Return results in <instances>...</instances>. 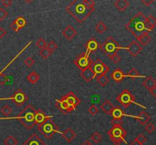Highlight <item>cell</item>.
<instances>
[{"mask_svg": "<svg viewBox=\"0 0 156 145\" xmlns=\"http://www.w3.org/2000/svg\"><path fill=\"white\" fill-rule=\"evenodd\" d=\"M95 5L94 0H73L66 10L77 22L82 24L95 11Z\"/></svg>", "mask_w": 156, "mask_h": 145, "instance_id": "6da1fadb", "label": "cell"}, {"mask_svg": "<svg viewBox=\"0 0 156 145\" xmlns=\"http://www.w3.org/2000/svg\"><path fill=\"white\" fill-rule=\"evenodd\" d=\"M146 17L143 12H139L125 24V28L137 38L142 33L148 32L146 25Z\"/></svg>", "mask_w": 156, "mask_h": 145, "instance_id": "7a4b0ae2", "label": "cell"}, {"mask_svg": "<svg viewBox=\"0 0 156 145\" xmlns=\"http://www.w3.org/2000/svg\"><path fill=\"white\" fill-rule=\"evenodd\" d=\"M35 109L30 104L27 105L22 111L20 112L16 117H11V118H0V120L2 119H18L20 123L25 127L27 130H31L35 126L34 115Z\"/></svg>", "mask_w": 156, "mask_h": 145, "instance_id": "3957f363", "label": "cell"}, {"mask_svg": "<svg viewBox=\"0 0 156 145\" xmlns=\"http://www.w3.org/2000/svg\"><path fill=\"white\" fill-rule=\"evenodd\" d=\"M108 135L111 142L114 143L115 145H120L122 142H125L126 144L125 138L127 135V132L123 129L121 124L114 125L113 127L108 132Z\"/></svg>", "mask_w": 156, "mask_h": 145, "instance_id": "277c9868", "label": "cell"}, {"mask_svg": "<svg viewBox=\"0 0 156 145\" xmlns=\"http://www.w3.org/2000/svg\"><path fill=\"white\" fill-rule=\"evenodd\" d=\"M98 48L100 49L101 51L105 53V56L111 57L113 55L117 53V52L120 51L121 49H124V47H120L118 44V43L112 37V36H109L105 43L102 44H99Z\"/></svg>", "mask_w": 156, "mask_h": 145, "instance_id": "5b68a950", "label": "cell"}, {"mask_svg": "<svg viewBox=\"0 0 156 145\" xmlns=\"http://www.w3.org/2000/svg\"><path fill=\"white\" fill-rule=\"evenodd\" d=\"M37 130L47 139H50L56 132H59L60 134L62 133L59 131V127L51 119H48L43 124L37 126Z\"/></svg>", "mask_w": 156, "mask_h": 145, "instance_id": "8992f818", "label": "cell"}, {"mask_svg": "<svg viewBox=\"0 0 156 145\" xmlns=\"http://www.w3.org/2000/svg\"><path fill=\"white\" fill-rule=\"evenodd\" d=\"M117 101L119 103H120V105L123 106L124 108L129 107V106H130L131 104H136L138 105V106H141L142 108H144L146 109V107L145 106L140 104V103H137L136 102V97L129 92L128 90H124V91H122L117 97Z\"/></svg>", "mask_w": 156, "mask_h": 145, "instance_id": "52a82bcc", "label": "cell"}, {"mask_svg": "<svg viewBox=\"0 0 156 145\" xmlns=\"http://www.w3.org/2000/svg\"><path fill=\"white\" fill-rule=\"evenodd\" d=\"M29 97L21 88H18L15 91L13 95L10 97L7 98H0V100H12L13 103L16 105L17 106L20 107L22 106L27 100H28Z\"/></svg>", "mask_w": 156, "mask_h": 145, "instance_id": "ba28073f", "label": "cell"}, {"mask_svg": "<svg viewBox=\"0 0 156 145\" xmlns=\"http://www.w3.org/2000/svg\"><path fill=\"white\" fill-rule=\"evenodd\" d=\"M93 62H94V61L89 57V55L87 54L86 53H84V52L79 54L74 59V64L81 71L86 68L87 67L92 65Z\"/></svg>", "mask_w": 156, "mask_h": 145, "instance_id": "9c48e42d", "label": "cell"}, {"mask_svg": "<svg viewBox=\"0 0 156 145\" xmlns=\"http://www.w3.org/2000/svg\"><path fill=\"white\" fill-rule=\"evenodd\" d=\"M92 68L94 70L96 76L102 75V74H107V73L110 71V68L101 59H96L95 62H93Z\"/></svg>", "mask_w": 156, "mask_h": 145, "instance_id": "30bf717a", "label": "cell"}, {"mask_svg": "<svg viewBox=\"0 0 156 145\" xmlns=\"http://www.w3.org/2000/svg\"><path fill=\"white\" fill-rule=\"evenodd\" d=\"M113 119L111 120V123L113 125L115 124H123V117L126 116V113L123 111V109L120 106H116L114 108L111 113Z\"/></svg>", "mask_w": 156, "mask_h": 145, "instance_id": "8fae6325", "label": "cell"}, {"mask_svg": "<svg viewBox=\"0 0 156 145\" xmlns=\"http://www.w3.org/2000/svg\"><path fill=\"white\" fill-rule=\"evenodd\" d=\"M61 99L63 100L66 103H68L69 106L73 107V109H76V106H78L81 103L80 99H79V97H77V96H76L73 91H69L68 94L62 96V97H61Z\"/></svg>", "mask_w": 156, "mask_h": 145, "instance_id": "7c38bea8", "label": "cell"}, {"mask_svg": "<svg viewBox=\"0 0 156 145\" xmlns=\"http://www.w3.org/2000/svg\"><path fill=\"white\" fill-rule=\"evenodd\" d=\"M125 50L129 53V55L131 56H133V57H136L143 51V47L140 45V43H138L137 40H133L129 43V45L126 48H125Z\"/></svg>", "mask_w": 156, "mask_h": 145, "instance_id": "4fadbf2b", "label": "cell"}, {"mask_svg": "<svg viewBox=\"0 0 156 145\" xmlns=\"http://www.w3.org/2000/svg\"><path fill=\"white\" fill-rule=\"evenodd\" d=\"M55 106L62 112L64 115L69 113V112L75 111L76 109H73L70 106H69L68 103H66L63 100L60 99V100H56V103H55Z\"/></svg>", "mask_w": 156, "mask_h": 145, "instance_id": "5bb4252c", "label": "cell"}, {"mask_svg": "<svg viewBox=\"0 0 156 145\" xmlns=\"http://www.w3.org/2000/svg\"><path fill=\"white\" fill-rule=\"evenodd\" d=\"M143 85L149 90V93L153 96L156 97V81L152 77L146 78L143 82Z\"/></svg>", "mask_w": 156, "mask_h": 145, "instance_id": "9a60e30c", "label": "cell"}, {"mask_svg": "<svg viewBox=\"0 0 156 145\" xmlns=\"http://www.w3.org/2000/svg\"><path fill=\"white\" fill-rule=\"evenodd\" d=\"M27 24L25 18L24 17L19 16L15 19V21L10 24V27L15 32V33H18L19 30L21 28L24 27Z\"/></svg>", "mask_w": 156, "mask_h": 145, "instance_id": "2e32d148", "label": "cell"}, {"mask_svg": "<svg viewBox=\"0 0 156 145\" xmlns=\"http://www.w3.org/2000/svg\"><path fill=\"white\" fill-rule=\"evenodd\" d=\"M52 118H53V116H47L45 114V112L43 111V109H39L38 110L35 111L34 122L35 125H37V126H41V124H43L48 119Z\"/></svg>", "mask_w": 156, "mask_h": 145, "instance_id": "e0dca14e", "label": "cell"}, {"mask_svg": "<svg viewBox=\"0 0 156 145\" xmlns=\"http://www.w3.org/2000/svg\"><path fill=\"white\" fill-rule=\"evenodd\" d=\"M81 77L83 78V80L86 82H91L94 78L96 77V74L94 73V70L92 68V65L87 67L84 70L81 71Z\"/></svg>", "mask_w": 156, "mask_h": 145, "instance_id": "ac0fdd59", "label": "cell"}, {"mask_svg": "<svg viewBox=\"0 0 156 145\" xmlns=\"http://www.w3.org/2000/svg\"><path fill=\"white\" fill-rule=\"evenodd\" d=\"M62 34L64 37L68 40H72L76 37L77 35V30L74 28L72 25H68L65 27L63 30L62 31Z\"/></svg>", "mask_w": 156, "mask_h": 145, "instance_id": "d6986e66", "label": "cell"}, {"mask_svg": "<svg viewBox=\"0 0 156 145\" xmlns=\"http://www.w3.org/2000/svg\"><path fill=\"white\" fill-rule=\"evenodd\" d=\"M99 43L97 41V40L94 37H91L89 40H88V42L85 43V49H86V52L85 53L87 54L90 55V53H94L96 50L98 49Z\"/></svg>", "mask_w": 156, "mask_h": 145, "instance_id": "ffe728a7", "label": "cell"}, {"mask_svg": "<svg viewBox=\"0 0 156 145\" xmlns=\"http://www.w3.org/2000/svg\"><path fill=\"white\" fill-rule=\"evenodd\" d=\"M22 145H47L37 134H33L30 135Z\"/></svg>", "mask_w": 156, "mask_h": 145, "instance_id": "44dd1931", "label": "cell"}, {"mask_svg": "<svg viewBox=\"0 0 156 145\" xmlns=\"http://www.w3.org/2000/svg\"><path fill=\"white\" fill-rule=\"evenodd\" d=\"M126 77V74L120 68H116L111 74V78L116 83H120V82H122Z\"/></svg>", "mask_w": 156, "mask_h": 145, "instance_id": "7402d4cb", "label": "cell"}, {"mask_svg": "<svg viewBox=\"0 0 156 145\" xmlns=\"http://www.w3.org/2000/svg\"><path fill=\"white\" fill-rule=\"evenodd\" d=\"M137 121L139 122L141 126H146L147 123H149L151 120V116L146 112V111L143 110L138 116H133Z\"/></svg>", "mask_w": 156, "mask_h": 145, "instance_id": "603a6c76", "label": "cell"}, {"mask_svg": "<svg viewBox=\"0 0 156 145\" xmlns=\"http://www.w3.org/2000/svg\"><path fill=\"white\" fill-rule=\"evenodd\" d=\"M114 6L120 12H123L129 7V2L128 0H116Z\"/></svg>", "mask_w": 156, "mask_h": 145, "instance_id": "cb8c5ba5", "label": "cell"}, {"mask_svg": "<svg viewBox=\"0 0 156 145\" xmlns=\"http://www.w3.org/2000/svg\"><path fill=\"white\" fill-rule=\"evenodd\" d=\"M62 134V137L66 140V141L68 143L72 142L73 140L76 138V133L71 129V128H68L65 131V132L63 133H61Z\"/></svg>", "mask_w": 156, "mask_h": 145, "instance_id": "d4e9b609", "label": "cell"}, {"mask_svg": "<svg viewBox=\"0 0 156 145\" xmlns=\"http://www.w3.org/2000/svg\"><path fill=\"white\" fill-rule=\"evenodd\" d=\"M136 40L139 41L140 45L143 47H146L150 43L152 38H151L150 35L149 34V32H145V33H142L140 36H139L136 38Z\"/></svg>", "mask_w": 156, "mask_h": 145, "instance_id": "484cf974", "label": "cell"}, {"mask_svg": "<svg viewBox=\"0 0 156 145\" xmlns=\"http://www.w3.org/2000/svg\"><path fill=\"white\" fill-rule=\"evenodd\" d=\"M114 108V105L112 104V103L109 100H105L104 101V103L101 104V109L105 114H108V115H111V112L113 111Z\"/></svg>", "mask_w": 156, "mask_h": 145, "instance_id": "4316f807", "label": "cell"}, {"mask_svg": "<svg viewBox=\"0 0 156 145\" xmlns=\"http://www.w3.org/2000/svg\"><path fill=\"white\" fill-rule=\"evenodd\" d=\"M146 25L147 31L151 32L153 30L156 25V19L153 15H149L147 18H146Z\"/></svg>", "mask_w": 156, "mask_h": 145, "instance_id": "83f0119b", "label": "cell"}, {"mask_svg": "<svg viewBox=\"0 0 156 145\" xmlns=\"http://www.w3.org/2000/svg\"><path fill=\"white\" fill-rule=\"evenodd\" d=\"M26 79H27L29 83L32 84V85H35L40 80V75L36 71H32L26 77Z\"/></svg>", "mask_w": 156, "mask_h": 145, "instance_id": "f1b7e54d", "label": "cell"}, {"mask_svg": "<svg viewBox=\"0 0 156 145\" xmlns=\"http://www.w3.org/2000/svg\"><path fill=\"white\" fill-rule=\"evenodd\" d=\"M126 77L129 78L133 79V80H135L137 78H146V76L141 75L140 73L139 72V71H137L135 68H132L128 71L127 74H126Z\"/></svg>", "mask_w": 156, "mask_h": 145, "instance_id": "f546056e", "label": "cell"}, {"mask_svg": "<svg viewBox=\"0 0 156 145\" xmlns=\"http://www.w3.org/2000/svg\"><path fill=\"white\" fill-rule=\"evenodd\" d=\"M94 28H95L97 33H100V34H102V33L106 32L107 30H108V27H107L106 24L104 23L103 21H100L98 23H97Z\"/></svg>", "mask_w": 156, "mask_h": 145, "instance_id": "4dcf8cb0", "label": "cell"}, {"mask_svg": "<svg viewBox=\"0 0 156 145\" xmlns=\"http://www.w3.org/2000/svg\"><path fill=\"white\" fill-rule=\"evenodd\" d=\"M97 81L99 85L101 87H105L110 82L109 78L107 76V74H102V75L97 76Z\"/></svg>", "mask_w": 156, "mask_h": 145, "instance_id": "1f68e13d", "label": "cell"}, {"mask_svg": "<svg viewBox=\"0 0 156 145\" xmlns=\"http://www.w3.org/2000/svg\"><path fill=\"white\" fill-rule=\"evenodd\" d=\"M3 143L5 145H17L18 144V141L12 135H9L3 141Z\"/></svg>", "mask_w": 156, "mask_h": 145, "instance_id": "d6a6232c", "label": "cell"}, {"mask_svg": "<svg viewBox=\"0 0 156 145\" xmlns=\"http://www.w3.org/2000/svg\"><path fill=\"white\" fill-rule=\"evenodd\" d=\"M39 54L43 59H48V58L52 55V53L47 48V47H45V48H43L40 50Z\"/></svg>", "mask_w": 156, "mask_h": 145, "instance_id": "836d02e7", "label": "cell"}, {"mask_svg": "<svg viewBox=\"0 0 156 145\" xmlns=\"http://www.w3.org/2000/svg\"><path fill=\"white\" fill-rule=\"evenodd\" d=\"M102 139H103V137L99 132H94L91 135V140H92L93 142H94L95 144H98L100 141H101Z\"/></svg>", "mask_w": 156, "mask_h": 145, "instance_id": "e575fe53", "label": "cell"}, {"mask_svg": "<svg viewBox=\"0 0 156 145\" xmlns=\"http://www.w3.org/2000/svg\"><path fill=\"white\" fill-rule=\"evenodd\" d=\"M1 112L2 115L4 116H9L12 114V109L10 106L9 105H5L4 106H2V108L1 109Z\"/></svg>", "mask_w": 156, "mask_h": 145, "instance_id": "d590c367", "label": "cell"}, {"mask_svg": "<svg viewBox=\"0 0 156 145\" xmlns=\"http://www.w3.org/2000/svg\"><path fill=\"white\" fill-rule=\"evenodd\" d=\"M47 47V48L48 49V50H50L52 53H53V52L56 51V50H57L58 46H57V44L55 43L54 40H51L48 44H47V47Z\"/></svg>", "mask_w": 156, "mask_h": 145, "instance_id": "8d00e7d4", "label": "cell"}, {"mask_svg": "<svg viewBox=\"0 0 156 145\" xmlns=\"http://www.w3.org/2000/svg\"><path fill=\"white\" fill-rule=\"evenodd\" d=\"M24 64L27 67V68H31V67L35 64V61L33 58L28 56V57H27L24 60Z\"/></svg>", "mask_w": 156, "mask_h": 145, "instance_id": "74e56055", "label": "cell"}, {"mask_svg": "<svg viewBox=\"0 0 156 145\" xmlns=\"http://www.w3.org/2000/svg\"><path fill=\"white\" fill-rule=\"evenodd\" d=\"M145 130L148 132L149 134H152L155 130V126L153 123H149L146 125L145 126Z\"/></svg>", "mask_w": 156, "mask_h": 145, "instance_id": "f35d334b", "label": "cell"}, {"mask_svg": "<svg viewBox=\"0 0 156 145\" xmlns=\"http://www.w3.org/2000/svg\"><path fill=\"white\" fill-rule=\"evenodd\" d=\"M36 45L40 50L43 48H45L47 47V42L45 41V40L43 39V38H39L38 40L36 42Z\"/></svg>", "mask_w": 156, "mask_h": 145, "instance_id": "ab89813d", "label": "cell"}, {"mask_svg": "<svg viewBox=\"0 0 156 145\" xmlns=\"http://www.w3.org/2000/svg\"><path fill=\"white\" fill-rule=\"evenodd\" d=\"M88 111L91 116H95L96 114L98 113L99 109H98V108L95 106V105H91V106L88 108Z\"/></svg>", "mask_w": 156, "mask_h": 145, "instance_id": "60d3db41", "label": "cell"}, {"mask_svg": "<svg viewBox=\"0 0 156 145\" xmlns=\"http://www.w3.org/2000/svg\"><path fill=\"white\" fill-rule=\"evenodd\" d=\"M135 139L138 142H140V144H142L143 145H144L145 143L147 141V138H146L144 135H143V134H140V135H139L138 136L135 138Z\"/></svg>", "mask_w": 156, "mask_h": 145, "instance_id": "b9f144b4", "label": "cell"}, {"mask_svg": "<svg viewBox=\"0 0 156 145\" xmlns=\"http://www.w3.org/2000/svg\"><path fill=\"white\" fill-rule=\"evenodd\" d=\"M110 59H111V61L114 64H117L121 61V57H120L119 55H117V53H116V54L111 56V57H110Z\"/></svg>", "mask_w": 156, "mask_h": 145, "instance_id": "7bdbcfd3", "label": "cell"}, {"mask_svg": "<svg viewBox=\"0 0 156 145\" xmlns=\"http://www.w3.org/2000/svg\"><path fill=\"white\" fill-rule=\"evenodd\" d=\"M9 15V12L3 8H0V21H3Z\"/></svg>", "mask_w": 156, "mask_h": 145, "instance_id": "ee69618b", "label": "cell"}, {"mask_svg": "<svg viewBox=\"0 0 156 145\" xmlns=\"http://www.w3.org/2000/svg\"><path fill=\"white\" fill-rule=\"evenodd\" d=\"M8 82V78L2 72H0V85L3 86Z\"/></svg>", "mask_w": 156, "mask_h": 145, "instance_id": "f6af8a7d", "label": "cell"}, {"mask_svg": "<svg viewBox=\"0 0 156 145\" xmlns=\"http://www.w3.org/2000/svg\"><path fill=\"white\" fill-rule=\"evenodd\" d=\"M2 4L4 7L9 8L12 5V0H2Z\"/></svg>", "mask_w": 156, "mask_h": 145, "instance_id": "bcb514c9", "label": "cell"}, {"mask_svg": "<svg viewBox=\"0 0 156 145\" xmlns=\"http://www.w3.org/2000/svg\"><path fill=\"white\" fill-rule=\"evenodd\" d=\"M6 35H7V31L2 27H0V39H3Z\"/></svg>", "mask_w": 156, "mask_h": 145, "instance_id": "7dc6e473", "label": "cell"}, {"mask_svg": "<svg viewBox=\"0 0 156 145\" xmlns=\"http://www.w3.org/2000/svg\"><path fill=\"white\" fill-rule=\"evenodd\" d=\"M143 4H144L146 6H150L152 3L155 2V0H140Z\"/></svg>", "mask_w": 156, "mask_h": 145, "instance_id": "c3c4849f", "label": "cell"}, {"mask_svg": "<svg viewBox=\"0 0 156 145\" xmlns=\"http://www.w3.org/2000/svg\"><path fill=\"white\" fill-rule=\"evenodd\" d=\"M129 145H143V144H140V142H138V141H136V140H133V141H132V143H131Z\"/></svg>", "mask_w": 156, "mask_h": 145, "instance_id": "681fc988", "label": "cell"}, {"mask_svg": "<svg viewBox=\"0 0 156 145\" xmlns=\"http://www.w3.org/2000/svg\"><path fill=\"white\" fill-rule=\"evenodd\" d=\"M82 145H92V143L90 141H88V140H87V141H85V142L82 144Z\"/></svg>", "mask_w": 156, "mask_h": 145, "instance_id": "f907efd6", "label": "cell"}, {"mask_svg": "<svg viewBox=\"0 0 156 145\" xmlns=\"http://www.w3.org/2000/svg\"><path fill=\"white\" fill-rule=\"evenodd\" d=\"M24 1L26 3H28V4H29V3H31V2H33L34 1V0H24Z\"/></svg>", "mask_w": 156, "mask_h": 145, "instance_id": "816d5d0a", "label": "cell"}]
</instances>
